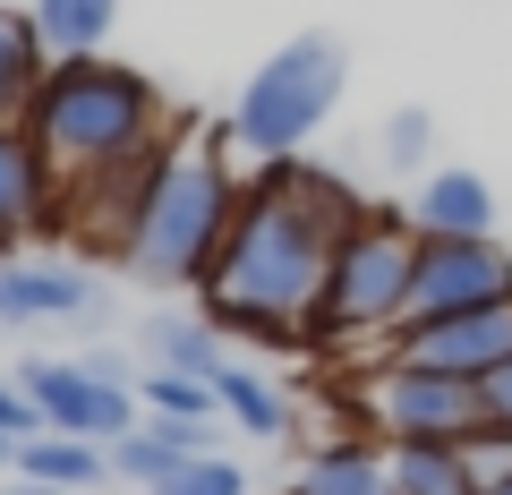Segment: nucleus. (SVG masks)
I'll return each instance as SVG.
<instances>
[{"label":"nucleus","mask_w":512,"mask_h":495,"mask_svg":"<svg viewBox=\"0 0 512 495\" xmlns=\"http://www.w3.org/2000/svg\"><path fill=\"white\" fill-rule=\"evenodd\" d=\"M376 146H384V163H393V171H436V163H427V146H436V120H427L419 103H402L393 120H384Z\"/></svg>","instance_id":"4be33fe9"},{"label":"nucleus","mask_w":512,"mask_h":495,"mask_svg":"<svg viewBox=\"0 0 512 495\" xmlns=\"http://www.w3.org/2000/svg\"><path fill=\"white\" fill-rule=\"evenodd\" d=\"M137 350H146L154 367H171V376H205L214 385V367H222V333L205 308H154L137 316Z\"/></svg>","instance_id":"4468645a"},{"label":"nucleus","mask_w":512,"mask_h":495,"mask_svg":"<svg viewBox=\"0 0 512 495\" xmlns=\"http://www.w3.org/2000/svg\"><path fill=\"white\" fill-rule=\"evenodd\" d=\"M43 77H52V52H43L35 18L26 9H0V129H26Z\"/></svg>","instance_id":"dca6fc26"},{"label":"nucleus","mask_w":512,"mask_h":495,"mask_svg":"<svg viewBox=\"0 0 512 495\" xmlns=\"http://www.w3.org/2000/svg\"><path fill=\"white\" fill-rule=\"evenodd\" d=\"M410 231L419 239H495V188L470 163H436L410 188Z\"/></svg>","instance_id":"f8f14e48"},{"label":"nucleus","mask_w":512,"mask_h":495,"mask_svg":"<svg viewBox=\"0 0 512 495\" xmlns=\"http://www.w3.org/2000/svg\"><path fill=\"white\" fill-rule=\"evenodd\" d=\"M291 495H393V461H384L376 436H350V444H316L299 461Z\"/></svg>","instance_id":"2eb2a0df"},{"label":"nucleus","mask_w":512,"mask_h":495,"mask_svg":"<svg viewBox=\"0 0 512 495\" xmlns=\"http://www.w3.org/2000/svg\"><path fill=\"white\" fill-rule=\"evenodd\" d=\"M239 154L222 129H188L171 137L163 171H154V197L137 214V239H128V274L146 291H205L222 239H231V214H239Z\"/></svg>","instance_id":"7ed1b4c3"},{"label":"nucleus","mask_w":512,"mask_h":495,"mask_svg":"<svg viewBox=\"0 0 512 495\" xmlns=\"http://www.w3.org/2000/svg\"><path fill=\"white\" fill-rule=\"evenodd\" d=\"M393 359L436 367V376H487L512 359V299L504 308H470V316H436V325H402L393 333Z\"/></svg>","instance_id":"1a4fd4ad"},{"label":"nucleus","mask_w":512,"mask_h":495,"mask_svg":"<svg viewBox=\"0 0 512 495\" xmlns=\"http://www.w3.org/2000/svg\"><path fill=\"white\" fill-rule=\"evenodd\" d=\"M9 325H103V291L86 265H18L0 257V333Z\"/></svg>","instance_id":"9d476101"},{"label":"nucleus","mask_w":512,"mask_h":495,"mask_svg":"<svg viewBox=\"0 0 512 495\" xmlns=\"http://www.w3.org/2000/svg\"><path fill=\"white\" fill-rule=\"evenodd\" d=\"M60 222V180L26 129H0V257H18V239H43Z\"/></svg>","instance_id":"9b49d317"},{"label":"nucleus","mask_w":512,"mask_h":495,"mask_svg":"<svg viewBox=\"0 0 512 495\" xmlns=\"http://www.w3.org/2000/svg\"><path fill=\"white\" fill-rule=\"evenodd\" d=\"M504 299H512V248H504V239H419V274H410L402 325L504 308Z\"/></svg>","instance_id":"0eeeda50"},{"label":"nucleus","mask_w":512,"mask_h":495,"mask_svg":"<svg viewBox=\"0 0 512 495\" xmlns=\"http://www.w3.org/2000/svg\"><path fill=\"white\" fill-rule=\"evenodd\" d=\"M410 274H419V231H410V214H376V205H367V214L333 239L308 342L316 350L376 342V359H393V333H402V308H410Z\"/></svg>","instance_id":"39448f33"},{"label":"nucleus","mask_w":512,"mask_h":495,"mask_svg":"<svg viewBox=\"0 0 512 495\" xmlns=\"http://www.w3.org/2000/svg\"><path fill=\"white\" fill-rule=\"evenodd\" d=\"M342 86H350V43L325 35V26H316V35H291L282 52L256 60V77L239 86L222 137H231L239 163H265V171L299 163V146L342 111Z\"/></svg>","instance_id":"20e7f679"},{"label":"nucleus","mask_w":512,"mask_h":495,"mask_svg":"<svg viewBox=\"0 0 512 495\" xmlns=\"http://www.w3.org/2000/svg\"><path fill=\"white\" fill-rule=\"evenodd\" d=\"M26 137L43 146L52 180L69 188V180H94L111 163H137V154L171 146L180 137V111L163 103V86L146 69L94 52V60H52L35 111H26Z\"/></svg>","instance_id":"f03ea898"},{"label":"nucleus","mask_w":512,"mask_h":495,"mask_svg":"<svg viewBox=\"0 0 512 495\" xmlns=\"http://www.w3.org/2000/svg\"><path fill=\"white\" fill-rule=\"evenodd\" d=\"M77 367H86V376H103V385H120V393H137V376H128V359H120V350H86Z\"/></svg>","instance_id":"a878e982"},{"label":"nucleus","mask_w":512,"mask_h":495,"mask_svg":"<svg viewBox=\"0 0 512 495\" xmlns=\"http://www.w3.org/2000/svg\"><path fill=\"white\" fill-rule=\"evenodd\" d=\"M18 393L35 402V419L52 427V436L120 444L128 427H137V393H120V385H103V376H86L77 359H26V367H18Z\"/></svg>","instance_id":"6e6552de"},{"label":"nucleus","mask_w":512,"mask_h":495,"mask_svg":"<svg viewBox=\"0 0 512 495\" xmlns=\"http://www.w3.org/2000/svg\"><path fill=\"white\" fill-rule=\"evenodd\" d=\"M154 495H248V470H239L231 453H197V461H180Z\"/></svg>","instance_id":"5701e85b"},{"label":"nucleus","mask_w":512,"mask_h":495,"mask_svg":"<svg viewBox=\"0 0 512 495\" xmlns=\"http://www.w3.org/2000/svg\"><path fill=\"white\" fill-rule=\"evenodd\" d=\"M0 470H18V436H0Z\"/></svg>","instance_id":"cd10ccee"},{"label":"nucleus","mask_w":512,"mask_h":495,"mask_svg":"<svg viewBox=\"0 0 512 495\" xmlns=\"http://www.w3.org/2000/svg\"><path fill=\"white\" fill-rule=\"evenodd\" d=\"M487 495H512V470H504V478H495V487H487Z\"/></svg>","instance_id":"c85d7f7f"},{"label":"nucleus","mask_w":512,"mask_h":495,"mask_svg":"<svg viewBox=\"0 0 512 495\" xmlns=\"http://www.w3.org/2000/svg\"><path fill=\"white\" fill-rule=\"evenodd\" d=\"M26 18H35L52 60H94L103 35L120 26V0H26Z\"/></svg>","instance_id":"6ab92c4d"},{"label":"nucleus","mask_w":512,"mask_h":495,"mask_svg":"<svg viewBox=\"0 0 512 495\" xmlns=\"http://www.w3.org/2000/svg\"><path fill=\"white\" fill-rule=\"evenodd\" d=\"M0 495H69V487H43V478H0Z\"/></svg>","instance_id":"bb28decb"},{"label":"nucleus","mask_w":512,"mask_h":495,"mask_svg":"<svg viewBox=\"0 0 512 495\" xmlns=\"http://www.w3.org/2000/svg\"><path fill=\"white\" fill-rule=\"evenodd\" d=\"M359 188L333 180L316 163H274L239 188L231 239H222L214 274H205L197 308L214 316L222 342H256V350H291L308 342L316 291H325L333 239L359 222Z\"/></svg>","instance_id":"f257e3e1"},{"label":"nucleus","mask_w":512,"mask_h":495,"mask_svg":"<svg viewBox=\"0 0 512 495\" xmlns=\"http://www.w3.org/2000/svg\"><path fill=\"white\" fill-rule=\"evenodd\" d=\"M9 478H43V487H69V495H86V487H103L111 478V444H86V436H18V470Z\"/></svg>","instance_id":"a211bd4d"},{"label":"nucleus","mask_w":512,"mask_h":495,"mask_svg":"<svg viewBox=\"0 0 512 495\" xmlns=\"http://www.w3.org/2000/svg\"><path fill=\"white\" fill-rule=\"evenodd\" d=\"M0 436H43V419H35V402L18 393V376H0Z\"/></svg>","instance_id":"393cba45"},{"label":"nucleus","mask_w":512,"mask_h":495,"mask_svg":"<svg viewBox=\"0 0 512 495\" xmlns=\"http://www.w3.org/2000/svg\"><path fill=\"white\" fill-rule=\"evenodd\" d=\"M214 402H222V419H231L239 436H256V444L291 436V393H282L274 376H256V367H239V359L214 367Z\"/></svg>","instance_id":"f3484780"},{"label":"nucleus","mask_w":512,"mask_h":495,"mask_svg":"<svg viewBox=\"0 0 512 495\" xmlns=\"http://www.w3.org/2000/svg\"><path fill=\"white\" fill-rule=\"evenodd\" d=\"M478 410H487V427H512V359L478 376Z\"/></svg>","instance_id":"b1692460"},{"label":"nucleus","mask_w":512,"mask_h":495,"mask_svg":"<svg viewBox=\"0 0 512 495\" xmlns=\"http://www.w3.org/2000/svg\"><path fill=\"white\" fill-rule=\"evenodd\" d=\"M137 402H146V419H188V427H214L222 402L205 376H171V367H146L137 376Z\"/></svg>","instance_id":"412c9836"},{"label":"nucleus","mask_w":512,"mask_h":495,"mask_svg":"<svg viewBox=\"0 0 512 495\" xmlns=\"http://www.w3.org/2000/svg\"><path fill=\"white\" fill-rule=\"evenodd\" d=\"M359 410L376 427V444H470L487 427L470 376H436V367L384 359L359 376Z\"/></svg>","instance_id":"423d86ee"},{"label":"nucleus","mask_w":512,"mask_h":495,"mask_svg":"<svg viewBox=\"0 0 512 495\" xmlns=\"http://www.w3.org/2000/svg\"><path fill=\"white\" fill-rule=\"evenodd\" d=\"M214 453V427H188V419H137L120 444H111V478H128V487H163L180 461Z\"/></svg>","instance_id":"ddd939ff"},{"label":"nucleus","mask_w":512,"mask_h":495,"mask_svg":"<svg viewBox=\"0 0 512 495\" xmlns=\"http://www.w3.org/2000/svg\"><path fill=\"white\" fill-rule=\"evenodd\" d=\"M393 495H478V470L461 444H384Z\"/></svg>","instance_id":"aec40b11"}]
</instances>
